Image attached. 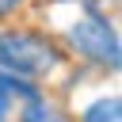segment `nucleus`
<instances>
[{
	"label": "nucleus",
	"mask_w": 122,
	"mask_h": 122,
	"mask_svg": "<svg viewBox=\"0 0 122 122\" xmlns=\"http://www.w3.org/2000/svg\"><path fill=\"white\" fill-rule=\"evenodd\" d=\"M11 92L34 99V88H30V84H23V80H15V76H0V122L8 118V99H11Z\"/></svg>",
	"instance_id": "20e7f679"
},
{
	"label": "nucleus",
	"mask_w": 122,
	"mask_h": 122,
	"mask_svg": "<svg viewBox=\"0 0 122 122\" xmlns=\"http://www.w3.org/2000/svg\"><path fill=\"white\" fill-rule=\"evenodd\" d=\"M72 46L80 53H88L92 61H103V65H118V38H114V27L99 15H88L72 27Z\"/></svg>",
	"instance_id": "f03ea898"
},
{
	"label": "nucleus",
	"mask_w": 122,
	"mask_h": 122,
	"mask_svg": "<svg viewBox=\"0 0 122 122\" xmlns=\"http://www.w3.org/2000/svg\"><path fill=\"white\" fill-rule=\"evenodd\" d=\"M19 0H0V11H8V8H15Z\"/></svg>",
	"instance_id": "423d86ee"
},
{
	"label": "nucleus",
	"mask_w": 122,
	"mask_h": 122,
	"mask_svg": "<svg viewBox=\"0 0 122 122\" xmlns=\"http://www.w3.org/2000/svg\"><path fill=\"white\" fill-rule=\"evenodd\" d=\"M23 122H57V111H53V107H46L42 99H30V103H27V111H23Z\"/></svg>",
	"instance_id": "39448f33"
},
{
	"label": "nucleus",
	"mask_w": 122,
	"mask_h": 122,
	"mask_svg": "<svg viewBox=\"0 0 122 122\" xmlns=\"http://www.w3.org/2000/svg\"><path fill=\"white\" fill-rule=\"evenodd\" d=\"M84 122H122V103H118V95H107V99L92 103V107L84 111Z\"/></svg>",
	"instance_id": "7ed1b4c3"
},
{
	"label": "nucleus",
	"mask_w": 122,
	"mask_h": 122,
	"mask_svg": "<svg viewBox=\"0 0 122 122\" xmlns=\"http://www.w3.org/2000/svg\"><path fill=\"white\" fill-rule=\"evenodd\" d=\"M57 65V50L38 38V34H0V69L15 72V76H38L46 69Z\"/></svg>",
	"instance_id": "f257e3e1"
}]
</instances>
